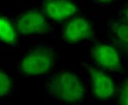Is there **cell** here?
<instances>
[{
    "label": "cell",
    "mask_w": 128,
    "mask_h": 105,
    "mask_svg": "<svg viewBox=\"0 0 128 105\" xmlns=\"http://www.w3.org/2000/svg\"><path fill=\"white\" fill-rule=\"evenodd\" d=\"M90 53L92 60L99 68L112 73H124L121 53L113 44L95 40Z\"/></svg>",
    "instance_id": "4"
},
{
    "label": "cell",
    "mask_w": 128,
    "mask_h": 105,
    "mask_svg": "<svg viewBox=\"0 0 128 105\" xmlns=\"http://www.w3.org/2000/svg\"><path fill=\"white\" fill-rule=\"evenodd\" d=\"M41 9L49 20L56 23L64 22L80 11L73 0H43Z\"/></svg>",
    "instance_id": "7"
},
{
    "label": "cell",
    "mask_w": 128,
    "mask_h": 105,
    "mask_svg": "<svg viewBox=\"0 0 128 105\" xmlns=\"http://www.w3.org/2000/svg\"><path fill=\"white\" fill-rule=\"evenodd\" d=\"M108 30L111 43L128 58V22L118 18L110 19Z\"/></svg>",
    "instance_id": "8"
},
{
    "label": "cell",
    "mask_w": 128,
    "mask_h": 105,
    "mask_svg": "<svg viewBox=\"0 0 128 105\" xmlns=\"http://www.w3.org/2000/svg\"><path fill=\"white\" fill-rule=\"evenodd\" d=\"M48 20L41 9L34 8L18 14L14 22L18 35H47L53 31Z\"/></svg>",
    "instance_id": "3"
},
{
    "label": "cell",
    "mask_w": 128,
    "mask_h": 105,
    "mask_svg": "<svg viewBox=\"0 0 128 105\" xmlns=\"http://www.w3.org/2000/svg\"><path fill=\"white\" fill-rule=\"evenodd\" d=\"M118 103L120 105H128V77L124 79L117 92Z\"/></svg>",
    "instance_id": "11"
},
{
    "label": "cell",
    "mask_w": 128,
    "mask_h": 105,
    "mask_svg": "<svg viewBox=\"0 0 128 105\" xmlns=\"http://www.w3.org/2000/svg\"><path fill=\"white\" fill-rule=\"evenodd\" d=\"M82 66L88 73L92 96L100 101H107L117 95L118 88L114 80L102 69L83 62Z\"/></svg>",
    "instance_id": "6"
},
{
    "label": "cell",
    "mask_w": 128,
    "mask_h": 105,
    "mask_svg": "<svg viewBox=\"0 0 128 105\" xmlns=\"http://www.w3.org/2000/svg\"><path fill=\"white\" fill-rule=\"evenodd\" d=\"M13 87V81L5 71L0 69V97L8 95Z\"/></svg>",
    "instance_id": "10"
},
{
    "label": "cell",
    "mask_w": 128,
    "mask_h": 105,
    "mask_svg": "<svg viewBox=\"0 0 128 105\" xmlns=\"http://www.w3.org/2000/svg\"><path fill=\"white\" fill-rule=\"evenodd\" d=\"M50 96L66 104H78L86 95V87L78 75L70 70H60L53 75L46 84Z\"/></svg>",
    "instance_id": "1"
},
{
    "label": "cell",
    "mask_w": 128,
    "mask_h": 105,
    "mask_svg": "<svg viewBox=\"0 0 128 105\" xmlns=\"http://www.w3.org/2000/svg\"><path fill=\"white\" fill-rule=\"evenodd\" d=\"M0 42L15 46L18 44V33L13 21L0 14Z\"/></svg>",
    "instance_id": "9"
},
{
    "label": "cell",
    "mask_w": 128,
    "mask_h": 105,
    "mask_svg": "<svg viewBox=\"0 0 128 105\" xmlns=\"http://www.w3.org/2000/svg\"><path fill=\"white\" fill-rule=\"evenodd\" d=\"M56 59V52L52 47L39 45L24 55L18 64V70L25 77L41 76L54 68Z\"/></svg>",
    "instance_id": "2"
},
{
    "label": "cell",
    "mask_w": 128,
    "mask_h": 105,
    "mask_svg": "<svg viewBox=\"0 0 128 105\" xmlns=\"http://www.w3.org/2000/svg\"><path fill=\"white\" fill-rule=\"evenodd\" d=\"M118 18L124 21L128 22V2L123 6V7L119 11Z\"/></svg>",
    "instance_id": "12"
},
{
    "label": "cell",
    "mask_w": 128,
    "mask_h": 105,
    "mask_svg": "<svg viewBox=\"0 0 128 105\" xmlns=\"http://www.w3.org/2000/svg\"><path fill=\"white\" fill-rule=\"evenodd\" d=\"M61 37L66 43L70 45L82 41L96 40V32L91 21L79 14L64 21Z\"/></svg>",
    "instance_id": "5"
},
{
    "label": "cell",
    "mask_w": 128,
    "mask_h": 105,
    "mask_svg": "<svg viewBox=\"0 0 128 105\" xmlns=\"http://www.w3.org/2000/svg\"><path fill=\"white\" fill-rule=\"evenodd\" d=\"M95 3L101 5H105V4H109L110 3L113 2L116 0H92Z\"/></svg>",
    "instance_id": "13"
}]
</instances>
